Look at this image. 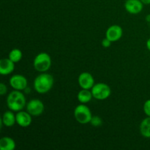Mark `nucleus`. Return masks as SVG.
Here are the masks:
<instances>
[{
	"mask_svg": "<svg viewBox=\"0 0 150 150\" xmlns=\"http://www.w3.org/2000/svg\"><path fill=\"white\" fill-rule=\"evenodd\" d=\"M79 86L81 89H90L95 85V79L92 75L88 72L81 73L78 79Z\"/></svg>",
	"mask_w": 150,
	"mask_h": 150,
	"instance_id": "obj_8",
	"label": "nucleus"
},
{
	"mask_svg": "<svg viewBox=\"0 0 150 150\" xmlns=\"http://www.w3.org/2000/svg\"><path fill=\"white\" fill-rule=\"evenodd\" d=\"M141 1L145 4H150V0H141Z\"/></svg>",
	"mask_w": 150,
	"mask_h": 150,
	"instance_id": "obj_23",
	"label": "nucleus"
},
{
	"mask_svg": "<svg viewBox=\"0 0 150 150\" xmlns=\"http://www.w3.org/2000/svg\"><path fill=\"white\" fill-rule=\"evenodd\" d=\"M111 42H111L110 40H108V38H105V39L103 40V41H102L103 47H104V48H108V47L111 46Z\"/></svg>",
	"mask_w": 150,
	"mask_h": 150,
	"instance_id": "obj_20",
	"label": "nucleus"
},
{
	"mask_svg": "<svg viewBox=\"0 0 150 150\" xmlns=\"http://www.w3.org/2000/svg\"><path fill=\"white\" fill-rule=\"evenodd\" d=\"M144 111L147 117H150V99L147 100L144 104Z\"/></svg>",
	"mask_w": 150,
	"mask_h": 150,
	"instance_id": "obj_19",
	"label": "nucleus"
},
{
	"mask_svg": "<svg viewBox=\"0 0 150 150\" xmlns=\"http://www.w3.org/2000/svg\"><path fill=\"white\" fill-rule=\"evenodd\" d=\"M146 21L149 22V23H150V15H147V16H146Z\"/></svg>",
	"mask_w": 150,
	"mask_h": 150,
	"instance_id": "obj_24",
	"label": "nucleus"
},
{
	"mask_svg": "<svg viewBox=\"0 0 150 150\" xmlns=\"http://www.w3.org/2000/svg\"><path fill=\"white\" fill-rule=\"evenodd\" d=\"M10 85L16 90H24L28 85L27 79L25 76L21 74L13 75L11 76L9 81Z\"/></svg>",
	"mask_w": 150,
	"mask_h": 150,
	"instance_id": "obj_7",
	"label": "nucleus"
},
{
	"mask_svg": "<svg viewBox=\"0 0 150 150\" xmlns=\"http://www.w3.org/2000/svg\"><path fill=\"white\" fill-rule=\"evenodd\" d=\"M16 146L15 141L9 136H4L0 139L1 150H14L16 149Z\"/></svg>",
	"mask_w": 150,
	"mask_h": 150,
	"instance_id": "obj_14",
	"label": "nucleus"
},
{
	"mask_svg": "<svg viewBox=\"0 0 150 150\" xmlns=\"http://www.w3.org/2000/svg\"><path fill=\"white\" fill-rule=\"evenodd\" d=\"M78 100L81 103H87L93 98L92 95V91H89V89H82L81 90L79 91L77 95Z\"/></svg>",
	"mask_w": 150,
	"mask_h": 150,
	"instance_id": "obj_15",
	"label": "nucleus"
},
{
	"mask_svg": "<svg viewBox=\"0 0 150 150\" xmlns=\"http://www.w3.org/2000/svg\"><path fill=\"white\" fill-rule=\"evenodd\" d=\"M93 98L99 100H104L109 98L111 94V89L108 84L105 83H96L92 88Z\"/></svg>",
	"mask_w": 150,
	"mask_h": 150,
	"instance_id": "obj_5",
	"label": "nucleus"
},
{
	"mask_svg": "<svg viewBox=\"0 0 150 150\" xmlns=\"http://www.w3.org/2000/svg\"><path fill=\"white\" fill-rule=\"evenodd\" d=\"M74 117L78 122L86 125L90 123L93 116L89 107L82 103L76 107L74 110Z\"/></svg>",
	"mask_w": 150,
	"mask_h": 150,
	"instance_id": "obj_4",
	"label": "nucleus"
},
{
	"mask_svg": "<svg viewBox=\"0 0 150 150\" xmlns=\"http://www.w3.org/2000/svg\"><path fill=\"white\" fill-rule=\"evenodd\" d=\"M24 91H25V92H26V93H29V92H30V89H29V88H28V86H27V87H26V89H24Z\"/></svg>",
	"mask_w": 150,
	"mask_h": 150,
	"instance_id": "obj_25",
	"label": "nucleus"
},
{
	"mask_svg": "<svg viewBox=\"0 0 150 150\" xmlns=\"http://www.w3.org/2000/svg\"><path fill=\"white\" fill-rule=\"evenodd\" d=\"M146 48H147L148 50L150 51V38L148 39V40L146 41Z\"/></svg>",
	"mask_w": 150,
	"mask_h": 150,
	"instance_id": "obj_22",
	"label": "nucleus"
},
{
	"mask_svg": "<svg viewBox=\"0 0 150 150\" xmlns=\"http://www.w3.org/2000/svg\"><path fill=\"white\" fill-rule=\"evenodd\" d=\"M26 98L24 95L19 90H13L7 98V105L13 111H21L26 105Z\"/></svg>",
	"mask_w": 150,
	"mask_h": 150,
	"instance_id": "obj_2",
	"label": "nucleus"
},
{
	"mask_svg": "<svg viewBox=\"0 0 150 150\" xmlns=\"http://www.w3.org/2000/svg\"><path fill=\"white\" fill-rule=\"evenodd\" d=\"M45 110L44 104L40 100L33 99L26 104V111L33 117H39Z\"/></svg>",
	"mask_w": 150,
	"mask_h": 150,
	"instance_id": "obj_6",
	"label": "nucleus"
},
{
	"mask_svg": "<svg viewBox=\"0 0 150 150\" xmlns=\"http://www.w3.org/2000/svg\"><path fill=\"white\" fill-rule=\"evenodd\" d=\"M8 57V58L10 59H11L13 62L17 63L21 61V59H22V57H23V54H22V51L20 49H18V48H14V49L10 51V52L9 53Z\"/></svg>",
	"mask_w": 150,
	"mask_h": 150,
	"instance_id": "obj_17",
	"label": "nucleus"
},
{
	"mask_svg": "<svg viewBox=\"0 0 150 150\" xmlns=\"http://www.w3.org/2000/svg\"><path fill=\"white\" fill-rule=\"evenodd\" d=\"M15 69V62L9 58L1 59L0 60V73L2 76H7L13 72Z\"/></svg>",
	"mask_w": 150,
	"mask_h": 150,
	"instance_id": "obj_12",
	"label": "nucleus"
},
{
	"mask_svg": "<svg viewBox=\"0 0 150 150\" xmlns=\"http://www.w3.org/2000/svg\"><path fill=\"white\" fill-rule=\"evenodd\" d=\"M1 122H2V124L6 127H8L14 125L15 123L16 122V115L13 114V111L10 110V111H5L2 116Z\"/></svg>",
	"mask_w": 150,
	"mask_h": 150,
	"instance_id": "obj_13",
	"label": "nucleus"
},
{
	"mask_svg": "<svg viewBox=\"0 0 150 150\" xmlns=\"http://www.w3.org/2000/svg\"><path fill=\"white\" fill-rule=\"evenodd\" d=\"M125 7L130 14H139L143 10L144 3L141 0H127Z\"/></svg>",
	"mask_w": 150,
	"mask_h": 150,
	"instance_id": "obj_10",
	"label": "nucleus"
},
{
	"mask_svg": "<svg viewBox=\"0 0 150 150\" xmlns=\"http://www.w3.org/2000/svg\"><path fill=\"white\" fill-rule=\"evenodd\" d=\"M123 35V30L119 25H112L108 28L105 37L111 42H117L121 39Z\"/></svg>",
	"mask_w": 150,
	"mask_h": 150,
	"instance_id": "obj_9",
	"label": "nucleus"
},
{
	"mask_svg": "<svg viewBox=\"0 0 150 150\" xmlns=\"http://www.w3.org/2000/svg\"><path fill=\"white\" fill-rule=\"evenodd\" d=\"M54 85V78L51 74L41 73L34 81V88L39 94H45L49 92Z\"/></svg>",
	"mask_w": 150,
	"mask_h": 150,
	"instance_id": "obj_1",
	"label": "nucleus"
},
{
	"mask_svg": "<svg viewBox=\"0 0 150 150\" xmlns=\"http://www.w3.org/2000/svg\"><path fill=\"white\" fill-rule=\"evenodd\" d=\"M7 88L6 86V85L4 83H0V95H4L7 93Z\"/></svg>",
	"mask_w": 150,
	"mask_h": 150,
	"instance_id": "obj_21",
	"label": "nucleus"
},
{
	"mask_svg": "<svg viewBox=\"0 0 150 150\" xmlns=\"http://www.w3.org/2000/svg\"><path fill=\"white\" fill-rule=\"evenodd\" d=\"M16 123L22 127H27L32 124V115L26 111H20L16 114Z\"/></svg>",
	"mask_w": 150,
	"mask_h": 150,
	"instance_id": "obj_11",
	"label": "nucleus"
},
{
	"mask_svg": "<svg viewBox=\"0 0 150 150\" xmlns=\"http://www.w3.org/2000/svg\"><path fill=\"white\" fill-rule=\"evenodd\" d=\"M140 133L144 137L150 139V117L144 119L141 122Z\"/></svg>",
	"mask_w": 150,
	"mask_h": 150,
	"instance_id": "obj_16",
	"label": "nucleus"
},
{
	"mask_svg": "<svg viewBox=\"0 0 150 150\" xmlns=\"http://www.w3.org/2000/svg\"><path fill=\"white\" fill-rule=\"evenodd\" d=\"M33 66L37 71L45 73L51 66V58L48 54L42 52L38 54L34 59Z\"/></svg>",
	"mask_w": 150,
	"mask_h": 150,
	"instance_id": "obj_3",
	"label": "nucleus"
},
{
	"mask_svg": "<svg viewBox=\"0 0 150 150\" xmlns=\"http://www.w3.org/2000/svg\"><path fill=\"white\" fill-rule=\"evenodd\" d=\"M90 123L92 126H94V127H100L103 125V120L100 117H98V116H93L92 120H91Z\"/></svg>",
	"mask_w": 150,
	"mask_h": 150,
	"instance_id": "obj_18",
	"label": "nucleus"
}]
</instances>
